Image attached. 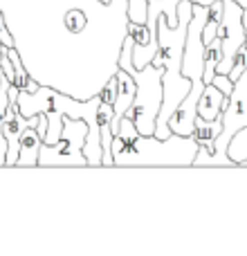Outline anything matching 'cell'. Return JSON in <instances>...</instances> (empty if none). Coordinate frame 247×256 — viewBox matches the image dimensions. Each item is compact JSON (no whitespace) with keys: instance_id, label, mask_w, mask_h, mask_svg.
Returning a JSON list of instances; mask_svg holds the SVG:
<instances>
[{"instance_id":"1","label":"cell","mask_w":247,"mask_h":256,"mask_svg":"<svg viewBox=\"0 0 247 256\" xmlns=\"http://www.w3.org/2000/svg\"><path fill=\"white\" fill-rule=\"evenodd\" d=\"M0 12L38 86L90 99L120 70L128 0H0Z\"/></svg>"},{"instance_id":"2","label":"cell","mask_w":247,"mask_h":256,"mask_svg":"<svg viewBox=\"0 0 247 256\" xmlns=\"http://www.w3.org/2000/svg\"><path fill=\"white\" fill-rule=\"evenodd\" d=\"M194 2L180 0L178 2V25H166V18L160 16L155 25L158 36V54L150 63L162 68V106H160L158 120H155V137L164 140L171 135L168 117L176 112V108L182 104V99L189 94L191 81L182 76V52H184L186 27H189Z\"/></svg>"},{"instance_id":"3","label":"cell","mask_w":247,"mask_h":256,"mask_svg":"<svg viewBox=\"0 0 247 256\" xmlns=\"http://www.w3.org/2000/svg\"><path fill=\"white\" fill-rule=\"evenodd\" d=\"M198 142L194 135L171 132L160 140L155 135L112 137V166H194Z\"/></svg>"},{"instance_id":"4","label":"cell","mask_w":247,"mask_h":256,"mask_svg":"<svg viewBox=\"0 0 247 256\" xmlns=\"http://www.w3.org/2000/svg\"><path fill=\"white\" fill-rule=\"evenodd\" d=\"M247 126V70L234 81L230 94H227V104L222 108V128L218 132L216 142H214L212 155L198 148L194 160V166H236L227 155V146L230 140Z\"/></svg>"},{"instance_id":"5","label":"cell","mask_w":247,"mask_h":256,"mask_svg":"<svg viewBox=\"0 0 247 256\" xmlns=\"http://www.w3.org/2000/svg\"><path fill=\"white\" fill-rule=\"evenodd\" d=\"M88 124L84 120H72L63 115L61 137L54 144H43L38 148V166H88L84 155Z\"/></svg>"},{"instance_id":"6","label":"cell","mask_w":247,"mask_h":256,"mask_svg":"<svg viewBox=\"0 0 247 256\" xmlns=\"http://www.w3.org/2000/svg\"><path fill=\"white\" fill-rule=\"evenodd\" d=\"M218 40H220V61L216 66V72L230 74L234 68L236 54L245 45L247 32L243 25V7L236 0H222V18L218 25Z\"/></svg>"},{"instance_id":"7","label":"cell","mask_w":247,"mask_h":256,"mask_svg":"<svg viewBox=\"0 0 247 256\" xmlns=\"http://www.w3.org/2000/svg\"><path fill=\"white\" fill-rule=\"evenodd\" d=\"M128 32L132 34V66L140 70L146 63H150L158 54V38L148 34L146 25H137V22L128 20Z\"/></svg>"},{"instance_id":"8","label":"cell","mask_w":247,"mask_h":256,"mask_svg":"<svg viewBox=\"0 0 247 256\" xmlns=\"http://www.w3.org/2000/svg\"><path fill=\"white\" fill-rule=\"evenodd\" d=\"M117 76V94H115V102H112V122H110V128H112V135L117 132L120 128V120L126 115V110L130 108L132 99H135V92H137V86H135V79L128 74L126 70H117L115 72Z\"/></svg>"},{"instance_id":"9","label":"cell","mask_w":247,"mask_h":256,"mask_svg":"<svg viewBox=\"0 0 247 256\" xmlns=\"http://www.w3.org/2000/svg\"><path fill=\"white\" fill-rule=\"evenodd\" d=\"M178 2L180 0H146V30L150 36H155V25L158 18L164 16L166 25H178ZM158 38V36H155Z\"/></svg>"},{"instance_id":"10","label":"cell","mask_w":247,"mask_h":256,"mask_svg":"<svg viewBox=\"0 0 247 256\" xmlns=\"http://www.w3.org/2000/svg\"><path fill=\"white\" fill-rule=\"evenodd\" d=\"M227 104V94L218 90L214 84H207L202 88V94L198 99V115L202 120H216L222 117V108Z\"/></svg>"},{"instance_id":"11","label":"cell","mask_w":247,"mask_h":256,"mask_svg":"<svg viewBox=\"0 0 247 256\" xmlns=\"http://www.w3.org/2000/svg\"><path fill=\"white\" fill-rule=\"evenodd\" d=\"M97 120H99V135H102V148H104V164L102 166H112V104L102 102L99 104V110H97Z\"/></svg>"},{"instance_id":"12","label":"cell","mask_w":247,"mask_h":256,"mask_svg":"<svg viewBox=\"0 0 247 256\" xmlns=\"http://www.w3.org/2000/svg\"><path fill=\"white\" fill-rule=\"evenodd\" d=\"M38 148L40 137L36 132V126H30L20 137V150H18L16 166H38Z\"/></svg>"},{"instance_id":"13","label":"cell","mask_w":247,"mask_h":256,"mask_svg":"<svg viewBox=\"0 0 247 256\" xmlns=\"http://www.w3.org/2000/svg\"><path fill=\"white\" fill-rule=\"evenodd\" d=\"M194 126H196L194 140L198 142L200 148H202V146H212V150H214V142H216L218 132H220V128H222V117H216V120H202L200 115H196ZM204 153H207V150H204Z\"/></svg>"},{"instance_id":"14","label":"cell","mask_w":247,"mask_h":256,"mask_svg":"<svg viewBox=\"0 0 247 256\" xmlns=\"http://www.w3.org/2000/svg\"><path fill=\"white\" fill-rule=\"evenodd\" d=\"M7 54H9V58H12V66H14V86H16L18 90L34 92V90L38 88V84H36V81L30 76V72L25 70V66H22V61H20V56H18L16 48H7Z\"/></svg>"},{"instance_id":"15","label":"cell","mask_w":247,"mask_h":256,"mask_svg":"<svg viewBox=\"0 0 247 256\" xmlns=\"http://www.w3.org/2000/svg\"><path fill=\"white\" fill-rule=\"evenodd\" d=\"M227 155H230V160L236 164V166H247V126L240 128V130L230 140Z\"/></svg>"},{"instance_id":"16","label":"cell","mask_w":247,"mask_h":256,"mask_svg":"<svg viewBox=\"0 0 247 256\" xmlns=\"http://www.w3.org/2000/svg\"><path fill=\"white\" fill-rule=\"evenodd\" d=\"M128 18L137 25L146 22V0H128Z\"/></svg>"},{"instance_id":"17","label":"cell","mask_w":247,"mask_h":256,"mask_svg":"<svg viewBox=\"0 0 247 256\" xmlns=\"http://www.w3.org/2000/svg\"><path fill=\"white\" fill-rule=\"evenodd\" d=\"M115 94H117V76H110V79L106 81V86L102 88L99 97H102V102L112 104V102H115Z\"/></svg>"},{"instance_id":"18","label":"cell","mask_w":247,"mask_h":256,"mask_svg":"<svg viewBox=\"0 0 247 256\" xmlns=\"http://www.w3.org/2000/svg\"><path fill=\"white\" fill-rule=\"evenodd\" d=\"M218 25H220L218 20H212V18H207V22H204V27H202V43L204 45H209L218 36Z\"/></svg>"},{"instance_id":"19","label":"cell","mask_w":247,"mask_h":256,"mask_svg":"<svg viewBox=\"0 0 247 256\" xmlns=\"http://www.w3.org/2000/svg\"><path fill=\"white\" fill-rule=\"evenodd\" d=\"M191 2H196V4H209V2H214V0H191ZM236 2H238L240 7H247V0H236Z\"/></svg>"},{"instance_id":"20","label":"cell","mask_w":247,"mask_h":256,"mask_svg":"<svg viewBox=\"0 0 247 256\" xmlns=\"http://www.w3.org/2000/svg\"><path fill=\"white\" fill-rule=\"evenodd\" d=\"M245 43H247V40H245Z\"/></svg>"}]
</instances>
